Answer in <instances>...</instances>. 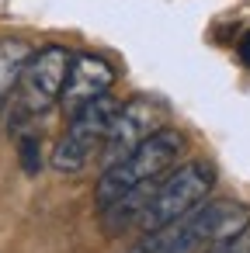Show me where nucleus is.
I'll return each instance as SVG.
<instances>
[{
  "label": "nucleus",
  "mask_w": 250,
  "mask_h": 253,
  "mask_svg": "<svg viewBox=\"0 0 250 253\" xmlns=\"http://www.w3.org/2000/svg\"><path fill=\"white\" fill-rule=\"evenodd\" d=\"M21 163H25V170L28 173H35L39 170V135H25L21 139Z\"/></svg>",
  "instance_id": "obj_10"
},
{
  "label": "nucleus",
  "mask_w": 250,
  "mask_h": 253,
  "mask_svg": "<svg viewBox=\"0 0 250 253\" xmlns=\"http://www.w3.org/2000/svg\"><path fill=\"white\" fill-rule=\"evenodd\" d=\"M236 52H240V59H243V63L250 66V32H247V35L240 39V45H236Z\"/></svg>",
  "instance_id": "obj_11"
},
{
  "label": "nucleus",
  "mask_w": 250,
  "mask_h": 253,
  "mask_svg": "<svg viewBox=\"0 0 250 253\" xmlns=\"http://www.w3.org/2000/svg\"><path fill=\"white\" fill-rule=\"evenodd\" d=\"M115 84V70L111 63L98 59V56H73L70 59V70H66V84H63V94H59V104L73 115L80 104L108 94Z\"/></svg>",
  "instance_id": "obj_7"
},
{
  "label": "nucleus",
  "mask_w": 250,
  "mask_h": 253,
  "mask_svg": "<svg viewBox=\"0 0 250 253\" xmlns=\"http://www.w3.org/2000/svg\"><path fill=\"white\" fill-rule=\"evenodd\" d=\"M70 52L63 45H46L28 56L21 80H18V104L25 115H46L49 108L59 104L66 70H70Z\"/></svg>",
  "instance_id": "obj_5"
},
{
  "label": "nucleus",
  "mask_w": 250,
  "mask_h": 253,
  "mask_svg": "<svg viewBox=\"0 0 250 253\" xmlns=\"http://www.w3.org/2000/svg\"><path fill=\"white\" fill-rule=\"evenodd\" d=\"M205 253H250V222H247V225H240L233 236H226V239L212 243Z\"/></svg>",
  "instance_id": "obj_9"
},
{
  "label": "nucleus",
  "mask_w": 250,
  "mask_h": 253,
  "mask_svg": "<svg viewBox=\"0 0 250 253\" xmlns=\"http://www.w3.org/2000/svg\"><path fill=\"white\" fill-rule=\"evenodd\" d=\"M184 149V135L174 132V128H156L150 139H143L125 160L104 167L101 180H98V191H94V201L98 208H108L111 201H118L122 194L136 191L139 184H150L156 177H163L174 163H177V153Z\"/></svg>",
  "instance_id": "obj_2"
},
{
  "label": "nucleus",
  "mask_w": 250,
  "mask_h": 253,
  "mask_svg": "<svg viewBox=\"0 0 250 253\" xmlns=\"http://www.w3.org/2000/svg\"><path fill=\"white\" fill-rule=\"evenodd\" d=\"M247 222H250L247 205H233V201L195 205L188 215L146 232L129 253H195L201 246H212V243L233 236Z\"/></svg>",
  "instance_id": "obj_1"
},
{
  "label": "nucleus",
  "mask_w": 250,
  "mask_h": 253,
  "mask_svg": "<svg viewBox=\"0 0 250 253\" xmlns=\"http://www.w3.org/2000/svg\"><path fill=\"white\" fill-rule=\"evenodd\" d=\"M28 56H32V49L25 42H14V39L0 42V111L7 108V97L18 90V80H21Z\"/></svg>",
  "instance_id": "obj_8"
},
{
  "label": "nucleus",
  "mask_w": 250,
  "mask_h": 253,
  "mask_svg": "<svg viewBox=\"0 0 250 253\" xmlns=\"http://www.w3.org/2000/svg\"><path fill=\"white\" fill-rule=\"evenodd\" d=\"M118 111V101L101 94L87 104H80L73 115H70V125H66V135L59 139L56 153H52V167L59 173H77L84 170L94 153H101V142L108 135V125Z\"/></svg>",
  "instance_id": "obj_4"
},
{
  "label": "nucleus",
  "mask_w": 250,
  "mask_h": 253,
  "mask_svg": "<svg viewBox=\"0 0 250 253\" xmlns=\"http://www.w3.org/2000/svg\"><path fill=\"white\" fill-rule=\"evenodd\" d=\"M212 184H215V173H212L208 163H184L174 173L156 177V184H153V191H150L136 225L143 232H153V229L188 215L195 205H201L208 198Z\"/></svg>",
  "instance_id": "obj_3"
},
{
  "label": "nucleus",
  "mask_w": 250,
  "mask_h": 253,
  "mask_svg": "<svg viewBox=\"0 0 250 253\" xmlns=\"http://www.w3.org/2000/svg\"><path fill=\"white\" fill-rule=\"evenodd\" d=\"M160 118H163V111L150 97H132V101L118 104V111L108 125V135L101 142V163L111 167V163L125 160L143 139H150L160 128Z\"/></svg>",
  "instance_id": "obj_6"
}]
</instances>
